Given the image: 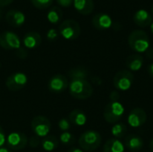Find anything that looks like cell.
<instances>
[{
  "mask_svg": "<svg viewBox=\"0 0 153 152\" xmlns=\"http://www.w3.org/2000/svg\"><path fill=\"white\" fill-rule=\"evenodd\" d=\"M143 65V57L141 55L134 54L129 56L126 60V65L131 71H139Z\"/></svg>",
  "mask_w": 153,
  "mask_h": 152,
  "instance_id": "d6986e66",
  "label": "cell"
},
{
  "mask_svg": "<svg viewBox=\"0 0 153 152\" xmlns=\"http://www.w3.org/2000/svg\"><path fill=\"white\" fill-rule=\"evenodd\" d=\"M126 132H127V127L123 123L116 124L112 128V134H113V136L116 137V139L125 137Z\"/></svg>",
  "mask_w": 153,
  "mask_h": 152,
  "instance_id": "d4e9b609",
  "label": "cell"
},
{
  "mask_svg": "<svg viewBox=\"0 0 153 152\" xmlns=\"http://www.w3.org/2000/svg\"><path fill=\"white\" fill-rule=\"evenodd\" d=\"M112 24H113L112 18L108 14L104 13H97L92 18V25L94 26V28L100 30H108L111 28Z\"/></svg>",
  "mask_w": 153,
  "mask_h": 152,
  "instance_id": "4fadbf2b",
  "label": "cell"
},
{
  "mask_svg": "<svg viewBox=\"0 0 153 152\" xmlns=\"http://www.w3.org/2000/svg\"><path fill=\"white\" fill-rule=\"evenodd\" d=\"M68 120L72 125L77 126H82L86 124L87 117L84 112L80 109H74L68 116Z\"/></svg>",
  "mask_w": 153,
  "mask_h": 152,
  "instance_id": "ffe728a7",
  "label": "cell"
},
{
  "mask_svg": "<svg viewBox=\"0 0 153 152\" xmlns=\"http://www.w3.org/2000/svg\"><path fill=\"white\" fill-rule=\"evenodd\" d=\"M126 147L127 150L133 152L140 151L143 147V139L135 134H130L127 137H126L125 141Z\"/></svg>",
  "mask_w": 153,
  "mask_h": 152,
  "instance_id": "ac0fdd59",
  "label": "cell"
},
{
  "mask_svg": "<svg viewBox=\"0 0 153 152\" xmlns=\"http://www.w3.org/2000/svg\"><path fill=\"white\" fill-rule=\"evenodd\" d=\"M16 56L19 57V58H22V59H24V58H26L27 57V56H28V52H27V50L24 48V47H20L19 49H17L16 50Z\"/></svg>",
  "mask_w": 153,
  "mask_h": 152,
  "instance_id": "4dcf8cb0",
  "label": "cell"
},
{
  "mask_svg": "<svg viewBox=\"0 0 153 152\" xmlns=\"http://www.w3.org/2000/svg\"><path fill=\"white\" fill-rule=\"evenodd\" d=\"M134 22L136 25L142 28H145L152 24V16L145 9H140L135 12L134 15Z\"/></svg>",
  "mask_w": 153,
  "mask_h": 152,
  "instance_id": "9a60e30c",
  "label": "cell"
},
{
  "mask_svg": "<svg viewBox=\"0 0 153 152\" xmlns=\"http://www.w3.org/2000/svg\"><path fill=\"white\" fill-rule=\"evenodd\" d=\"M109 98L111 99V102H118V99H119L120 96H119V93L117 91H112L110 93Z\"/></svg>",
  "mask_w": 153,
  "mask_h": 152,
  "instance_id": "836d02e7",
  "label": "cell"
},
{
  "mask_svg": "<svg viewBox=\"0 0 153 152\" xmlns=\"http://www.w3.org/2000/svg\"><path fill=\"white\" fill-rule=\"evenodd\" d=\"M58 127L63 132H68V130L71 128V123H70V121L68 119L62 118L58 122Z\"/></svg>",
  "mask_w": 153,
  "mask_h": 152,
  "instance_id": "83f0119b",
  "label": "cell"
},
{
  "mask_svg": "<svg viewBox=\"0 0 153 152\" xmlns=\"http://www.w3.org/2000/svg\"><path fill=\"white\" fill-rule=\"evenodd\" d=\"M89 73L84 67H74L69 70L68 76L72 80H86Z\"/></svg>",
  "mask_w": 153,
  "mask_h": 152,
  "instance_id": "cb8c5ba5",
  "label": "cell"
},
{
  "mask_svg": "<svg viewBox=\"0 0 153 152\" xmlns=\"http://www.w3.org/2000/svg\"><path fill=\"white\" fill-rule=\"evenodd\" d=\"M5 20L10 26L18 28L25 22V15L22 12L13 9L7 12L5 15Z\"/></svg>",
  "mask_w": 153,
  "mask_h": 152,
  "instance_id": "5bb4252c",
  "label": "cell"
},
{
  "mask_svg": "<svg viewBox=\"0 0 153 152\" xmlns=\"http://www.w3.org/2000/svg\"><path fill=\"white\" fill-rule=\"evenodd\" d=\"M152 16L153 17V4L152 6Z\"/></svg>",
  "mask_w": 153,
  "mask_h": 152,
  "instance_id": "60d3db41",
  "label": "cell"
},
{
  "mask_svg": "<svg viewBox=\"0 0 153 152\" xmlns=\"http://www.w3.org/2000/svg\"><path fill=\"white\" fill-rule=\"evenodd\" d=\"M21 39L13 31H4L0 34V46L7 50H17L21 47Z\"/></svg>",
  "mask_w": 153,
  "mask_h": 152,
  "instance_id": "30bf717a",
  "label": "cell"
},
{
  "mask_svg": "<svg viewBox=\"0 0 153 152\" xmlns=\"http://www.w3.org/2000/svg\"><path fill=\"white\" fill-rule=\"evenodd\" d=\"M60 142L62 144L69 146V145H72L74 143L75 137L70 132H63V133L60 135Z\"/></svg>",
  "mask_w": 153,
  "mask_h": 152,
  "instance_id": "484cf974",
  "label": "cell"
},
{
  "mask_svg": "<svg viewBox=\"0 0 153 152\" xmlns=\"http://www.w3.org/2000/svg\"><path fill=\"white\" fill-rule=\"evenodd\" d=\"M0 17H1V11H0Z\"/></svg>",
  "mask_w": 153,
  "mask_h": 152,
  "instance_id": "b9f144b4",
  "label": "cell"
},
{
  "mask_svg": "<svg viewBox=\"0 0 153 152\" xmlns=\"http://www.w3.org/2000/svg\"><path fill=\"white\" fill-rule=\"evenodd\" d=\"M5 141H6V137H5L4 132L2 126L0 125V148L3 147V145L5 143Z\"/></svg>",
  "mask_w": 153,
  "mask_h": 152,
  "instance_id": "d6a6232c",
  "label": "cell"
},
{
  "mask_svg": "<svg viewBox=\"0 0 153 152\" xmlns=\"http://www.w3.org/2000/svg\"><path fill=\"white\" fill-rule=\"evenodd\" d=\"M13 0H0V7H4L6 5H9L13 3Z\"/></svg>",
  "mask_w": 153,
  "mask_h": 152,
  "instance_id": "e575fe53",
  "label": "cell"
},
{
  "mask_svg": "<svg viewBox=\"0 0 153 152\" xmlns=\"http://www.w3.org/2000/svg\"><path fill=\"white\" fill-rule=\"evenodd\" d=\"M125 113L124 107L119 102H109L104 108L103 116L108 124L117 123Z\"/></svg>",
  "mask_w": 153,
  "mask_h": 152,
  "instance_id": "5b68a950",
  "label": "cell"
},
{
  "mask_svg": "<svg viewBox=\"0 0 153 152\" xmlns=\"http://www.w3.org/2000/svg\"><path fill=\"white\" fill-rule=\"evenodd\" d=\"M67 152H83L81 149H78V148H72L70 149Z\"/></svg>",
  "mask_w": 153,
  "mask_h": 152,
  "instance_id": "74e56055",
  "label": "cell"
},
{
  "mask_svg": "<svg viewBox=\"0 0 153 152\" xmlns=\"http://www.w3.org/2000/svg\"><path fill=\"white\" fill-rule=\"evenodd\" d=\"M124 144L116 138H112L107 141L103 147V152H124Z\"/></svg>",
  "mask_w": 153,
  "mask_h": 152,
  "instance_id": "44dd1931",
  "label": "cell"
},
{
  "mask_svg": "<svg viewBox=\"0 0 153 152\" xmlns=\"http://www.w3.org/2000/svg\"><path fill=\"white\" fill-rule=\"evenodd\" d=\"M56 2L63 7H69L74 4V0H56Z\"/></svg>",
  "mask_w": 153,
  "mask_h": 152,
  "instance_id": "1f68e13d",
  "label": "cell"
},
{
  "mask_svg": "<svg viewBox=\"0 0 153 152\" xmlns=\"http://www.w3.org/2000/svg\"><path fill=\"white\" fill-rule=\"evenodd\" d=\"M28 142V137L24 133L13 132L7 135L5 143L11 151H21L27 146Z\"/></svg>",
  "mask_w": 153,
  "mask_h": 152,
  "instance_id": "9c48e42d",
  "label": "cell"
},
{
  "mask_svg": "<svg viewBox=\"0 0 153 152\" xmlns=\"http://www.w3.org/2000/svg\"><path fill=\"white\" fill-rule=\"evenodd\" d=\"M150 150L152 151V152H153V138L150 142Z\"/></svg>",
  "mask_w": 153,
  "mask_h": 152,
  "instance_id": "f35d334b",
  "label": "cell"
},
{
  "mask_svg": "<svg viewBox=\"0 0 153 152\" xmlns=\"http://www.w3.org/2000/svg\"><path fill=\"white\" fill-rule=\"evenodd\" d=\"M68 90L72 97L77 99H86L93 94V88L87 80H71Z\"/></svg>",
  "mask_w": 153,
  "mask_h": 152,
  "instance_id": "6da1fadb",
  "label": "cell"
},
{
  "mask_svg": "<svg viewBox=\"0 0 153 152\" xmlns=\"http://www.w3.org/2000/svg\"><path fill=\"white\" fill-rule=\"evenodd\" d=\"M30 2L38 9H46L52 4L53 0H30Z\"/></svg>",
  "mask_w": 153,
  "mask_h": 152,
  "instance_id": "4316f807",
  "label": "cell"
},
{
  "mask_svg": "<svg viewBox=\"0 0 153 152\" xmlns=\"http://www.w3.org/2000/svg\"><path fill=\"white\" fill-rule=\"evenodd\" d=\"M59 31H57L56 29H50L47 32V39L50 41H54L58 38Z\"/></svg>",
  "mask_w": 153,
  "mask_h": 152,
  "instance_id": "f1b7e54d",
  "label": "cell"
},
{
  "mask_svg": "<svg viewBox=\"0 0 153 152\" xmlns=\"http://www.w3.org/2000/svg\"><path fill=\"white\" fill-rule=\"evenodd\" d=\"M134 76L131 71L121 70L117 72L114 77V86L119 90H127L134 83Z\"/></svg>",
  "mask_w": 153,
  "mask_h": 152,
  "instance_id": "52a82bcc",
  "label": "cell"
},
{
  "mask_svg": "<svg viewBox=\"0 0 153 152\" xmlns=\"http://www.w3.org/2000/svg\"><path fill=\"white\" fill-rule=\"evenodd\" d=\"M150 26H151V31L152 32V34H153V22H152V24H151Z\"/></svg>",
  "mask_w": 153,
  "mask_h": 152,
  "instance_id": "ab89813d",
  "label": "cell"
},
{
  "mask_svg": "<svg viewBox=\"0 0 153 152\" xmlns=\"http://www.w3.org/2000/svg\"><path fill=\"white\" fill-rule=\"evenodd\" d=\"M129 125L133 127H140L147 121V114L143 108H136L133 109L127 118Z\"/></svg>",
  "mask_w": 153,
  "mask_h": 152,
  "instance_id": "7c38bea8",
  "label": "cell"
},
{
  "mask_svg": "<svg viewBox=\"0 0 153 152\" xmlns=\"http://www.w3.org/2000/svg\"><path fill=\"white\" fill-rule=\"evenodd\" d=\"M40 143L42 149L47 152H52L56 151L59 145V142L55 135H48L44 137Z\"/></svg>",
  "mask_w": 153,
  "mask_h": 152,
  "instance_id": "7402d4cb",
  "label": "cell"
},
{
  "mask_svg": "<svg viewBox=\"0 0 153 152\" xmlns=\"http://www.w3.org/2000/svg\"><path fill=\"white\" fill-rule=\"evenodd\" d=\"M40 144V140H39V137L36 136V135H33L30 138L29 140V145L31 147V148H36L38 147L39 145Z\"/></svg>",
  "mask_w": 153,
  "mask_h": 152,
  "instance_id": "f546056e",
  "label": "cell"
},
{
  "mask_svg": "<svg viewBox=\"0 0 153 152\" xmlns=\"http://www.w3.org/2000/svg\"><path fill=\"white\" fill-rule=\"evenodd\" d=\"M31 129L34 134L38 137H46L49 135V132L51 129V123L50 121L43 116H37L31 121Z\"/></svg>",
  "mask_w": 153,
  "mask_h": 152,
  "instance_id": "8992f818",
  "label": "cell"
},
{
  "mask_svg": "<svg viewBox=\"0 0 153 152\" xmlns=\"http://www.w3.org/2000/svg\"><path fill=\"white\" fill-rule=\"evenodd\" d=\"M68 81L63 74H56L48 82V90L53 93H61L68 88Z\"/></svg>",
  "mask_w": 153,
  "mask_h": 152,
  "instance_id": "8fae6325",
  "label": "cell"
},
{
  "mask_svg": "<svg viewBox=\"0 0 153 152\" xmlns=\"http://www.w3.org/2000/svg\"><path fill=\"white\" fill-rule=\"evenodd\" d=\"M101 141V135L98 132L88 130L81 134L79 138V145L83 151H93L100 146Z\"/></svg>",
  "mask_w": 153,
  "mask_h": 152,
  "instance_id": "3957f363",
  "label": "cell"
},
{
  "mask_svg": "<svg viewBox=\"0 0 153 152\" xmlns=\"http://www.w3.org/2000/svg\"><path fill=\"white\" fill-rule=\"evenodd\" d=\"M74 6L75 10L83 15L91 13L94 10L93 0H74Z\"/></svg>",
  "mask_w": 153,
  "mask_h": 152,
  "instance_id": "e0dca14e",
  "label": "cell"
},
{
  "mask_svg": "<svg viewBox=\"0 0 153 152\" xmlns=\"http://www.w3.org/2000/svg\"><path fill=\"white\" fill-rule=\"evenodd\" d=\"M148 72H149V74L153 77V63L152 65H149V67H148Z\"/></svg>",
  "mask_w": 153,
  "mask_h": 152,
  "instance_id": "d590c367",
  "label": "cell"
},
{
  "mask_svg": "<svg viewBox=\"0 0 153 152\" xmlns=\"http://www.w3.org/2000/svg\"><path fill=\"white\" fill-rule=\"evenodd\" d=\"M28 83V77L22 72H16L9 75L5 80V86L11 91L22 90Z\"/></svg>",
  "mask_w": 153,
  "mask_h": 152,
  "instance_id": "ba28073f",
  "label": "cell"
},
{
  "mask_svg": "<svg viewBox=\"0 0 153 152\" xmlns=\"http://www.w3.org/2000/svg\"><path fill=\"white\" fill-rule=\"evenodd\" d=\"M128 44L134 51L143 53L147 51L150 47L149 36L144 30H135L130 33L128 37Z\"/></svg>",
  "mask_w": 153,
  "mask_h": 152,
  "instance_id": "7a4b0ae2",
  "label": "cell"
},
{
  "mask_svg": "<svg viewBox=\"0 0 153 152\" xmlns=\"http://www.w3.org/2000/svg\"><path fill=\"white\" fill-rule=\"evenodd\" d=\"M40 43H41V36L36 31L27 32L22 39L23 46L29 49H33L38 47L40 45Z\"/></svg>",
  "mask_w": 153,
  "mask_h": 152,
  "instance_id": "2e32d148",
  "label": "cell"
},
{
  "mask_svg": "<svg viewBox=\"0 0 153 152\" xmlns=\"http://www.w3.org/2000/svg\"><path fill=\"white\" fill-rule=\"evenodd\" d=\"M63 18V12L58 6H53L50 8L47 14V19L48 21L52 23V24H56L58 23Z\"/></svg>",
  "mask_w": 153,
  "mask_h": 152,
  "instance_id": "603a6c76",
  "label": "cell"
},
{
  "mask_svg": "<svg viewBox=\"0 0 153 152\" xmlns=\"http://www.w3.org/2000/svg\"><path fill=\"white\" fill-rule=\"evenodd\" d=\"M0 152H13L9 148L6 147H1L0 148Z\"/></svg>",
  "mask_w": 153,
  "mask_h": 152,
  "instance_id": "8d00e7d4",
  "label": "cell"
},
{
  "mask_svg": "<svg viewBox=\"0 0 153 152\" xmlns=\"http://www.w3.org/2000/svg\"><path fill=\"white\" fill-rule=\"evenodd\" d=\"M58 31L65 39L74 40L80 36L81 26L74 20H65L60 24Z\"/></svg>",
  "mask_w": 153,
  "mask_h": 152,
  "instance_id": "277c9868",
  "label": "cell"
}]
</instances>
